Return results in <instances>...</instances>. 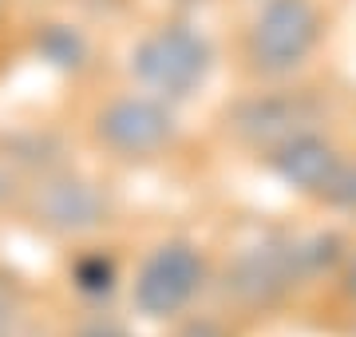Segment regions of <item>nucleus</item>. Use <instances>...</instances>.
Instances as JSON below:
<instances>
[{"label": "nucleus", "instance_id": "1", "mask_svg": "<svg viewBox=\"0 0 356 337\" xmlns=\"http://www.w3.org/2000/svg\"><path fill=\"white\" fill-rule=\"evenodd\" d=\"M214 52L206 44L202 32H194L186 24H166L154 28L143 40L135 56H131V72L154 100H186L191 91H198L210 76Z\"/></svg>", "mask_w": 356, "mask_h": 337}, {"label": "nucleus", "instance_id": "2", "mask_svg": "<svg viewBox=\"0 0 356 337\" xmlns=\"http://www.w3.org/2000/svg\"><path fill=\"white\" fill-rule=\"evenodd\" d=\"M329 238H281V242H261V246L242 250L226 274V290L242 306H269V301L285 298L297 278H305L321 266L317 250Z\"/></svg>", "mask_w": 356, "mask_h": 337}, {"label": "nucleus", "instance_id": "3", "mask_svg": "<svg viewBox=\"0 0 356 337\" xmlns=\"http://www.w3.org/2000/svg\"><path fill=\"white\" fill-rule=\"evenodd\" d=\"M206 282V258L202 250L191 242H163L143 258L139 274H135V290L131 301L143 318H175L194 301V294Z\"/></svg>", "mask_w": 356, "mask_h": 337}, {"label": "nucleus", "instance_id": "4", "mask_svg": "<svg viewBox=\"0 0 356 337\" xmlns=\"http://www.w3.org/2000/svg\"><path fill=\"white\" fill-rule=\"evenodd\" d=\"M321 40V13L313 0H269L250 28V64L266 76H285L305 64Z\"/></svg>", "mask_w": 356, "mask_h": 337}, {"label": "nucleus", "instance_id": "5", "mask_svg": "<svg viewBox=\"0 0 356 337\" xmlns=\"http://www.w3.org/2000/svg\"><path fill=\"white\" fill-rule=\"evenodd\" d=\"M99 139L123 159H151L175 139V116L154 95H123L99 111L95 119Z\"/></svg>", "mask_w": 356, "mask_h": 337}, {"label": "nucleus", "instance_id": "6", "mask_svg": "<svg viewBox=\"0 0 356 337\" xmlns=\"http://www.w3.org/2000/svg\"><path fill=\"white\" fill-rule=\"evenodd\" d=\"M344 163H348V159L337 155V147H332L329 139H321L317 131H305V135H297V139L281 143L277 151H269V167L277 171L293 191L325 198V203H329L332 187L341 179Z\"/></svg>", "mask_w": 356, "mask_h": 337}, {"label": "nucleus", "instance_id": "7", "mask_svg": "<svg viewBox=\"0 0 356 337\" xmlns=\"http://www.w3.org/2000/svg\"><path fill=\"white\" fill-rule=\"evenodd\" d=\"M313 119H317V107L301 95H266V100H250V104L238 107L234 127L257 147L277 151L281 143L313 131Z\"/></svg>", "mask_w": 356, "mask_h": 337}, {"label": "nucleus", "instance_id": "8", "mask_svg": "<svg viewBox=\"0 0 356 337\" xmlns=\"http://www.w3.org/2000/svg\"><path fill=\"white\" fill-rule=\"evenodd\" d=\"M36 210L56 230H88L103 219V198L83 179H56L40 191Z\"/></svg>", "mask_w": 356, "mask_h": 337}, {"label": "nucleus", "instance_id": "9", "mask_svg": "<svg viewBox=\"0 0 356 337\" xmlns=\"http://www.w3.org/2000/svg\"><path fill=\"white\" fill-rule=\"evenodd\" d=\"M329 203L356 214V163H344V171H341V179H337V187H332Z\"/></svg>", "mask_w": 356, "mask_h": 337}, {"label": "nucleus", "instance_id": "10", "mask_svg": "<svg viewBox=\"0 0 356 337\" xmlns=\"http://www.w3.org/2000/svg\"><path fill=\"white\" fill-rule=\"evenodd\" d=\"M344 294L356 301V254H353V262H348V270H344Z\"/></svg>", "mask_w": 356, "mask_h": 337}, {"label": "nucleus", "instance_id": "11", "mask_svg": "<svg viewBox=\"0 0 356 337\" xmlns=\"http://www.w3.org/2000/svg\"><path fill=\"white\" fill-rule=\"evenodd\" d=\"M182 337H222V334H218V329H214V325H191V329H186V334H182Z\"/></svg>", "mask_w": 356, "mask_h": 337}, {"label": "nucleus", "instance_id": "12", "mask_svg": "<svg viewBox=\"0 0 356 337\" xmlns=\"http://www.w3.org/2000/svg\"><path fill=\"white\" fill-rule=\"evenodd\" d=\"M4 329H8V294L0 290V337H4Z\"/></svg>", "mask_w": 356, "mask_h": 337}]
</instances>
